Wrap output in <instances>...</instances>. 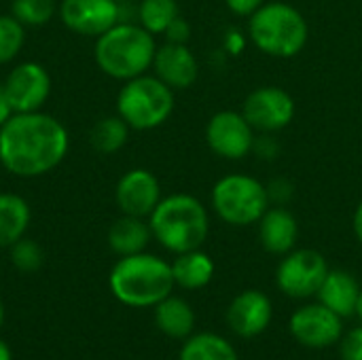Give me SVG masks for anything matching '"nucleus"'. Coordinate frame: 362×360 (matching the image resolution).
<instances>
[{"label":"nucleus","mask_w":362,"mask_h":360,"mask_svg":"<svg viewBox=\"0 0 362 360\" xmlns=\"http://www.w3.org/2000/svg\"><path fill=\"white\" fill-rule=\"evenodd\" d=\"M151 70L174 91L193 87L199 76V64L189 45L176 42H163L161 47H157Z\"/></svg>","instance_id":"nucleus-16"},{"label":"nucleus","mask_w":362,"mask_h":360,"mask_svg":"<svg viewBox=\"0 0 362 360\" xmlns=\"http://www.w3.org/2000/svg\"><path fill=\"white\" fill-rule=\"evenodd\" d=\"M163 38L165 42H176V45H189V38H191V25L185 17H176L168 30L163 32Z\"/></svg>","instance_id":"nucleus-31"},{"label":"nucleus","mask_w":362,"mask_h":360,"mask_svg":"<svg viewBox=\"0 0 362 360\" xmlns=\"http://www.w3.org/2000/svg\"><path fill=\"white\" fill-rule=\"evenodd\" d=\"M155 325L163 335L172 339H187L193 335L195 312L185 299L168 295L155 306Z\"/></svg>","instance_id":"nucleus-21"},{"label":"nucleus","mask_w":362,"mask_h":360,"mask_svg":"<svg viewBox=\"0 0 362 360\" xmlns=\"http://www.w3.org/2000/svg\"><path fill=\"white\" fill-rule=\"evenodd\" d=\"M129 132L132 127L119 115L104 117L91 127V146L102 155H112L127 144Z\"/></svg>","instance_id":"nucleus-24"},{"label":"nucleus","mask_w":362,"mask_h":360,"mask_svg":"<svg viewBox=\"0 0 362 360\" xmlns=\"http://www.w3.org/2000/svg\"><path fill=\"white\" fill-rule=\"evenodd\" d=\"M148 225L153 240L174 255L202 248L210 236L208 208L189 193L161 197L148 216Z\"/></svg>","instance_id":"nucleus-4"},{"label":"nucleus","mask_w":362,"mask_h":360,"mask_svg":"<svg viewBox=\"0 0 362 360\" xmlns=\"http://www.w3.org/2000/svg\"><path fill=\"white\" fill-rule=\"evenodd\" d=\"M66 125L42 110L15 112L0 125V166L17 178L53 172L68 155Z\"/></svg>","instance_id":"nucleus-1"},{"label":"nucleus","mask_w":362,"mask_h":360,"mask_svg":"<svg viewBox=\"0 0 362 360\" xmlns=\"http://www.w3.org/2000/svg\"><path fill=\"white\" fill-rule=\"evenodd\" d=\"M13 106L8 102V95H6V89H4V83L0 81V125L6 123L11 117H13Z\"/></svg>","instance_id":"nucleus-34"},{"label":"nucleus","mask_w":362,"mask_h":360,"mask_svg":"<svg viewBox=\"0 0 362 360\" xmlns=\"http://www.w3.org/2000/svg\"><path fill=\"white\" fill-rule=\"evenodd\" d=\"M257 225L259 242L269 255L284 257L295 248L299 238V223L286 206H269Z\"/></svg>","instance_id":"nucleus-17"},{"label":"nucleus","mask_w":362,"mask_h":360,"mask_svg":"<svg viewBox=\"0 0 362 360\" xmlns=\"http://www.w3.org/2000/svg\"><path fill=\"white\" fill-rule=\"evenodd\" d=\"M172 276L176 286L187 291H199L214 278V261L202 248L176 255L172 263Z\"/></svg>","instance_id":"nucleus-20"},{"label":"nucleus","mask_w":362,"mask_h":360,"mask_svg":"<svg viewBox=\"0 0 362 360\" xmlns=\"http://www.w3.org/2000/svg\"><path fill=\"white\" fill-rule=\"evenodd\" d=\"M244 45H246V38H244V34H242L240 30H229V32L225 34V49H227L231 55H238V53L244 49Z\"/></svg>","instance_id":"nucleus-33"},{"label":"nucleus","mask_w":362,"mask_h":360,"mask_svg":"<svg viewBox=\"0 0 362 360\" xmlns=\"http://www.w3.org/2000/svg\"><path fill=\"white\" fill-rule=\"evenodd\" d=\"M151 240H153V231L148 219L123 214L108 229V246L119 257L144 252Z\"/></svg>","instance_id":"nucleus-19"},{"label":"nucleus","mask_w":362,"mask_h":360,"mask_svg":"<svg viewBox=\"0 0 362 360\" xmlns=\"http://www.w3.org/2000/svg\"><path fill=\"white\" fill-rule=\"evenodd\" d=\"M161 197L163 195H161L159 178L144 168L127 170L115 187V199L119 210L123 214L138 216V219H148L151 212L161 202Z\"/></svg>","instance_id":"nucleus-14"},{"label":"nucleus","mask_w":362,"mask_h":360,"mask_svg":"<svg viewBox=\"0 0 362 360\" xmlns=\"http://www.w3.org/2000/svg\"><path fill=\"white\" fill-rule=\"evenodd\" d=\"M2 323H4V306L0 301V327H2Z\"/></svg>","instance_id":"nucleus-38"},{"label":"nucleus","mask_w":362,"mask_h":360,"mask_svg":"<svg viewBox=\"0 0 362 360\" xmlns=\"http://www.w3.org/2000/svg\"><path fill=\"white\" fill-rule=\"evenodd\" d=\"M8 255H11V263L23 274L38 272L45 263V252H42L40 244L25 236L8 248Z\"/></svg>","instance_id":"nucleus-28"},{"label":"nucleus","mask_w":362,"mask_h":360,"mask_svg":"<svg viewBox=\"0 0 362 360\" xmlns=\"http://www.w3.org/2000/svg\"><path fill=\"white\" fill-rule=\"evenodd\" d=\"M257 132L242 110H218L206 123V144L227 161H240L255 151Z\"/></svg>","instance_id":"nucleus-10"},{"label":"nucleus","mask_w":362,"mask_h":360,"mask_svg":"<svg viewBox=\"0 0 362 360\" xmlns=\"http://www.w3.org/2000/svg\"><path fill=\"white\" fill-rule=\"evenodd\" d=\"M246 36L265 55L291 59L299 55L310 38L308 19L299 8L284 0H272L248 17Z\"/></svg>","instance_id":"nucleus-5"},{"label":"nucleus","mask_w":362,"mask_h":360,"mask_svg":"<svg viewBox=\"0 0 362 360\" xmlns=\"http://www.w3.org/2000/svg\"><path fill=\"white\" fill-rule=\"evenodd\" d=\"M272 301L261 291H244L233 297L227 308V325L229 329L244 339H252L261 335L272 323Z\"/></svg>","instance_id":"nucleus-15"},{"label":"nucleus","mask_w":362,"mask_h":360,"mask_svg":"<svg viewBox=\"0 0 362 360\" xmlns=\"http://www.w3.org/2000/svg\"><path fill=\"white\" fill-rule=\"evenodd\" d=\"M136 2H138V0H136Z\"/></svg>","instance_id":"nucleus-39"},{"label":"nucleus","mask_w":362,"mask_h":360,"mask_svg":"<svg viewBox=\"0 0 362 360\" xmlns=\"http://www.w3.org/2000/svg\"><path fill=\"white\" fill-rule=\"evenodd\" d=\"M138 23L153 36H163L168 25L180 15L176 0H138Z\"/></svg>","instance_id":"nucleus-25"},{"label":"nucleus","mask_w":362,"mask_h":360,"mask_svg":"<svg viewBox=\"0 0 362 360\" xmlns=\"http://www.w3.org/2000/svg\"><path fill=\"white\" fill-rule=\"evenodd\" d=\"M0 360H13V354H11V348L0 339Z\"/></svg>","instance_id":"nucleus-36"},{"label":"nucleus","mask_w":362,"mask_h":360,"mask_svg":"<svg viewBox=\"0 0 362 360\" xmlns=\"http://www.w3.org/2000/svg\"><path fill=\"white\" fill-rule=\"evenodd\" d=\"M178 360H238L233 346L216 333H197L185 339Z\"/></svg>","instance_id":"nucleus-23"},{"label":"nucleus","mask_w":362,"mask_h":360,"mask_svg":"<svg viewBox=\"0 0 362 360\" xmlns=\"http://www.w3.org/2000/svg\"><path fill=\"white\" fill-rule=\"evenodd\" d=\"M57 15L70 32L93 38L123 21L119 0H62Z\"/></svg>","instance_id":"nucleus-11"},{"label":"nucleus","mask_w":362,"mask_h":360,"mask_svg":"<svg viewBox=\"0 0 362 360\" xmlns=\"http://www.w3.org/2000/svg\"><path fill=\"white\" fill-rule=\"evenodd\" d=\"M155 51V36L140 23L123 19L95 38L93 59L106 76L125 83L151 70Z\"/></svg>","instance_id":"nucleus-3"},{"label":"nucleus","mask_w":362,"mask_h":360,"mask_svg":"<svg viewBox=\"0 0 362 360\" xmlns=\"http://www.w3.org/2000/svg\"><path fill=\"white\" fill-rule=\"evenodd\" d=\"M13 112H34L42 110L51 95L49 70L38 62L17 64L2 81Z\"/></svg>","instance_id":"nucleus-12"},{"label":"nucleus","mask_w":362,"mask_h":360,"mask_svg":"<svg viewBox=\"0 0 362 360\" xmlns=\"http://www.w3.org/2000/svg\"><path fill=\"white\" fill-rule=\"evenodd\" d=\"M30 204L17 193H0V248H11L30 227Z\"/></svg>","instance_id":"nucleus-22"},{"label":"nucleus","mask_w":362,"mask_h":360,"mask_svg":"<svg viewBox=\"0 0 362 360\" xmlns=\"http://www.w3.org/2000/svg\"><path fill=\"white\" fill-rule=\"evenodd\" d=\"M57 13L55 0H11V15L25 28H40Z\"/></svg>","instance_id":"nucleus-26"},{"label":"nucleus","mask_w":362,"mask_h":360,"mask_svg":"<svg viewBox=\"0 0 362 360\" xmlns=\"http://www.w3.org/2000/svg\"><path fill=\"white\" fill-rule=\"evenodd\" d=\"M352 229H354L356 240L362 244V199L358 202L356 210H354V216H352Z\"/></svg>","instance_id":"nucleus-35"},{"label":"nucleus","mask_w":362,"mask_h":360,"mask_svg":"<svg viewBox=\"0 0 362 360\" xmlns=\"http://www.w3.org/2000/svg\"><path fill=\"white\" fill-rule=\"evenodd\" d=\"M176 91L155 74H140L123 83L117 93V115L136 132L161 127L174 112Z\"/></svg>","instance_id":"nucleus-6"},{"label":"nucleus","mask_w":362,"mask_h":360,"mask_svg":"<svg viewBox=\"0 0 362 360\" xmlns=\"http://www.w3.org/2000/svg\"><path fill=\"white\" fill-rule=\"evenodd\" d=\"M267 195L274 206H286L295 195V187L286 178H276L267 185Z\"/></svg>","instance_id":"nucleus-30"},{"label":"nucleus","mask_w":362,"mask_h":360,"mask_svg":"<svg viewBox=\"0 0 362 360\" xmlns=\"http://www.w3.org/2000/svg\"><path fill=\"white\" fill-rule=\"evenodd\" d=\"M362 286L358 280L344 269H329L327 278L322 280L316 297L322 306L333 310L341 318L356 316L358 299H361Z\"/></svg>","instance_id":"nucleus-18"},{"label":"nucleus","mask_w":362,"mask_h":360,"mask_svg":"<svg viewBox=\"0 0 362 360\" xmlns=\"http://www.w3.org/2000/svg\"><path fill=\"white\" fill-rule=\"evenodd\" d=\"M291 335L305 348H329L344 335V318L327 306L310 303L299 308L288 320Z\"/></svg>","instance_id":"nucleus-13"},{"label":"nucleus","mask_w":362,"mask_h":360,"mask_svg":"<svg viewBox=\"0 0 362 360\" xmlns=\"http://www.w3.org/2000/svg\"><path fill=\"white\" fill-rule=\"evenodd\" d=\"M242 115L257 134H276L295 121L297 104L284 87L261 85L244 98Z\"/></svg>","instance_id":"nucleus-9"},{"label":"nucleus","mask_w":362,"mask_h":360,"mask_svg":"<svg viewBox=\"0 0 362 360\" xmlns=\"http://www.w3.org/2000/svg\"><path fill=\"white\" fill-rule=\"evenodd\" d=\"M25 25L13 15H0V66L11 64L23 49Z\"/></svg>","instance_id":"nucleus-27"},{"label":"nucleus","mask_w":362,"mask_h":360,"mask_svg":"<svg viewBox=\"0 0 362 360\" xmlns=\"http://www.w3.org/2000/svg\"><path fill=\"white\" fill-rule=\"evenodd\" d=\"M329 274L327 259L312 248H293L276 269L278 289L291 299H308L318 293Z\"/></svg>","instance_id":"nucleus-8"},{"label":"nucleus","mask_w":362,"mask_h":360,"mask_svg":"<svg viewBox=\"0 0 362 360\" xmlns=\"http://www.w3.org/2000/svg\"><path fill=\"white\" fill-rule=\"evenodd\" d=\"M341 359L344 360H362V327H356L352 331H348L346 335H341Z\"/></svg>","instance_id":"nucleus-29"},{"label":"nucleus","mask_w":362,"mask_h":360,"mask_svg":"<svg viewBox=\"0 0 362 360\" xmlns=\"http://www.w3.org/2000/svg\"><path fill=\"white\" fill-rule=\"evenodd\" d=\"M108 286L123 306L155 308L159 301L172 295L176 282L172 276V263L144 250L121 257L110 269Z\"/></svg>","instance_id":"nucleus-2"},{"label":"nucleus","mask_w":362,"mask_h":360,"mask_svg":"<svg viewBox=\"0 0 362 360\" xmlns=\"http://www.w3.org/2000/svg\"><path fill=\"white\" fill-rule=\"evenodd\" d=\"M356 316L361 318V323H362V291H361V299H358V308H356Z\"/></svg>","instance_id":"nucleus-37"},{"label":"nucleus","mask_w":362,"mask_h":360,"mask_svg":"<svg viewBox=\"0 0 362 360\" xmlns=\"http://www.w3.org/2000/svg\"><path fill=\"white\" fill-rule=\"evenodd\" d=\"M214 214L231 227L257 225L272 206L267 185L250 174H227L218 178L210 191Z\"/></svg>","instance_id":"nucleus-7"},{"label":"nucleus","mask_w":362,"mask_h":360,"mask_svg":"<svg viewBox=\"0 0 362 360\" xmlns=\"http://www.w3.org/2000/svg\"><path fill=\"white\" fill-rule=\"evenodd\" d=\"M225 4L233 15L248 19L252 13H257L265 4V0H225Z\"/></svg>","instance_id":"nucleus-32"}]
</instances>
